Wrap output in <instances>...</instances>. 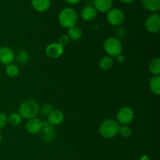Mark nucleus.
Instances as JSON below:
<instances>
[{"instance_id": "nucleus-29", "label": "nucleus", "mask_w": 160, "mask_h": 160, "mask_svg": "<svg viewBox=\"0 0 160 160\" xmlns=\"http://www.w3.org/2000/svg\"><path fill=\"white\" fill-rule=\"evenodd\" d=\"M65 1L70 5H75V4H78L81 0H65Z\"/></svg>"}, {"instance_id": "nucleus-14", "label": "nucleus", "mask_w": 160, "mask_h": 160, "mask_svg": "<svg viewBox=\"0 0 160 160\" xmlns=\"http://www.w3.org/2000/svg\"><path fill=\"white\" fill-rule=\"evenodd\" d=\"M113 0H94V7L98 12H107L112 7Z\"/></svg>"}, {"instance_id": "nucleus-18", "label": "nucleus", "mask_w": 160, "mask_h": 160, "mask_svg": "<svg viewBox=\"0 0 160 160\" xmlns=\"http://www.w3.org/2000/svg\"><path fill=\"white\" fill-rule=\"evenodd\" d=\"M113 64L114 60L112 57L106 56L100 59L99 62H98V67L102 70H109L112 69V67H113Z\"/></svg>"}, {"instance_id": "nucleus-32", "label": "nucleus", "mask_w": 160, "mask_h": 160, "mask_svg": "<svg viewBox=\"0 0 160 160\" xmlns=\"http://www.w3.org/2000/svg\"><path fill=\"white\" fill-rule=\"evenodd\" d=\"M2 136L1 132H0V144H1V142H2Z\"/></svg>"}, {"instance_id": "nucleus-6", "label": "nucleus", "mask_w": 160, "mask_h": 160, "mask_svg": "<svg viewBox=\"0 0 160 160\" xmlns=\"http://www.w3.org/2000/svg\"><path fill=\"white\" fill-rule=\"evenodd\" d=\"M145 28L150 34H156L160 31V15L153 12L148 16L145 21Z\"/></svg>"}, {"instance_id": "nucleus-1", "label": "nucleus", "mask_w": 160, "mask_h": 160, "mask_svg": "<svg viewBox=\"0 0 160 160\" xmlns=\"http://www.w3.org/2000/svg\"><path fill=\"white\" fill-rule=\"evenodd\" d=\"M40 105L34 98H27L20 104L19 113L25 120L34 118L39 113Z\"/></svg>"}, {"instance_id": "nucleus-31", "label": "nucleus", "mask_w": 160, "mask_h": 160, "mask_svg": "<svg viewBox=\"0 0 160 160\" xmlns=\"http://www.w3.org/2000/svg\"><path fill=\"white\" fill-rule=\"evenodd\" d=\"M139 160H151V159H150L147 155H143V156H141L140 159Z\"/></svg>"}, {"instance_id": "nucleus-28", "label": "nucleus", "mask_w": 160, "mask_h": 160, "mask_svg": "<svg viewBox=\"0 0 160 160\" xmlns=\"http://www.w3.org/2000/svg\"><path fill=\"white\" fill-rule=\"evenodd\" d=\"M115 58H116V61H117V63H120V64L123 63V62H124V60H125L124 56H123L122 54L118 55V56H116Z\"/></svg>"}, {"instance_id": "nucleus-25", "label": "nucleus", "mask_w": 160, "mask_h": 160, "mask_svg": "<svg viewBox=\"0 0 160 160\" xmlns=\"http://www.w3.org/2000/svg\"><path fill=\"white\" fill-rule=\"evenodd\" d=\"M53 109L54 108L51 103H44L42 106H40L39 112L43 116H48Z\"/></svg>"}, {"instance_id": "nucleus-4", "label": "nucleus", "mask_w": 160, "mask_h": 160, "mask_svg": "<svg viewBox=\"0 0 160 160\" xmlns=\"http://www.w3.org/2000/svg\"><path fill=\"white\" fill-rule=\"evenodd\" d=\"M103 48L108 56L111 57H116L122 53L123 45L118 38L109 37L105 40L103 43Z\"/></svg>"}, {"instance_id": "nucleus-33", "label": "nucleus", "mask_w": 160, "mask_h": 160, "mask_svg": "<svg viewBox=\"0 0 160 160\" xmlns=\"http://www.w3.org/2000/svg\"><path fill=\"white\" fill-rule=\"evenodd\" d=\"M71 160H75V159H71Z\"/></svg>"}, {"instance_id": "nucleus-15", "label": "nucleus", "mask_w": 160, "mask_h": 160, "mask_svg": "<svg viewBox=\"0 0 160 160\" xmlns=\"http://www.w3.org/2000/svg\"><path fill=\"white\" fill-rule=\"evenodd\" d=\"M50 5V0H31V6L33 9L38 12H43L48 10Z\"/></svg>"}, {"instance_id": "nucleus-23", "label": "nucleus", "mask_w": 160, "mask_h": 160, "mask_svg": "<svg viewBox=\"0 0 160 160\" xmlns=\"http://www.w3.org/2000/svg\"><path fill=\"white\" fill-rule=\"evenodd\" d=\"M118 134L124 138H128L132 134V128L129 125H120Z\"/></svg>"}, {"instance_id": "nucleus-9", "label": "nucleus", "mask_w": 160, "mask_h": 160, "mask_svg": "<svg viewBox=\"0 0 160 160\" xmlns=\"http://www.w3.org/2000/svg\"><path fill=\"white\" fill-rule=\"evenodd\" d=\"M15 59V53L9 46H2L0 48V62L3 65H9Z\"/></svg>"}, {"instance_id": "nucleus-24", "label": "nucleus", "mask_w": 160, "mask_h": 160, "mask_svg": "<svg viewBox=\"0 0 160 160\" xmlns=\"http://www.w3.org/2000/svg\"><path fill=\"white\" fill-rule=\"evenodd\" d=\"M30 59V56L28 52L25 50H20L18 52L17 55V60L20 63L25 64L28 62Z\"/></svg>"}, {"instance_id": "nucleus-2", "label": "nucleus", "mask_w": 160, "mask_h": 160, "mask_svg": "<svg viewBox=\"0 0 160 160\" xmlns=\"http://www.w3.org/2000/svg\"><path fill=\"white\" fill-rule=\"evenodd\" d=\"M78 20V12L73 8L67 7L62 9L58 15V21L64 28H70L76 26Z\"/></svg>"}, {"instance_id": "nucleus-3", "label": "nucleus", "mask_w": 160, "mask_h": 160, "mask_svg": "<svg viewBox=\"0 0 160 160\" xmlns=\"http://www.w3.org/2000/svg\"><path fill=\"white\" fill-rule=\"evenodd\" d=\"M120 126L117 120L112 119H106L101 123L99 126V134L104 138L112 139L119 134Z\"/></svg>"}, {"instance_id": "nucleus-5", "label": "nucleus", "mask_w": 160, "mask_h": 160, "mask_svg": "<svg viewBox=\"0 0 160 160\" xmlns=\"http://www.w3.org/2000/svg\"><path fill=\"white\" fill-rule=\"evenodd\" d=\"M134 118V112L132 108L123 106L120 108L117 114V122L120 125H129Z\"/></svg>"}, {"instance_id": "nucleus-22", "label": "nucleus", "mask_w": 160, "mask_h": 160, "mask_svg": "<svg viewBox=\"0 0 160 160\" xmlns=\"http://www.w3.org/2000/svg\"><path fill=\"white\" fill-rule=\"evenodd\" d=\"M21 116L18 112H12L9 117H7V122L12 127H17L22 122Z\"/></svg>"}, {"instance_id": "nucleus-19", "label": "nucleus", "mask_w": 160, "mask_h": 160, "mask_svg": "<svg viewBox=\"0 0 160 160\" xmlns=\"http://www.w3.org/2000/svg\"><path fill=\"white\" fill-rule=\"evenodd\" d=\"M149 88L154 95H160V77L153 76L149 80Z\"/></svg>"}, {"instance_id": "nucleus-12", "label": "nucleus", "mask_w": 160, "mask_h": 160, "mask_svg": "<svg viewBox=\"0 0 160 160\" xmlns=\"http://www.w3.org/2000/svg\"><path fill=\"white\" fill-rule=\"evenodd\" d=\"M42 128V121L38 118L30 119L26 123V131L31 134H39Z\"/></svg>"}, {"instance_id": "nucleus-21", "label": "nucleus", "mask_w": 160, "mask_h": 160, "mask_svg": "<svg viewBox=\"0 0 160 160\" xmlns=\"http://www.w3.org/2000/svg\"><path fill=\"white\" fill-rule=\"evenodd\" d=\"M5 72H6V74L7 75L9 78H17L19 75L20 73V70H19V67H17L16 64L10 63L9 65H7L5 69Z\"/></svg>"}, {"instance_id": "nucleus-20", "label": "nucleus", "mask_w": 160, "mask_h": 160, "mask_svg": "<svg viewBox=\"0 0 160 160\" xmlns=\"http://www.w3.org/2000/svg\"><path fill=\"white\" fill-rule=\"evenodd\" d=\"M148 70L153 76H159L160 74V59L159 58H154L152 59L148 66Z\"/></svg>"}, {"instance_id": "nucleus-26", "label": "nucleus", "mask_w": 160, "mask_h": 160, "mask_svg": "<svg viewBox=\"0 0 160 160\" xmlns=\"http://www.w3.org/2000/svg\"><path fill=\"white\" fill-rule=\"evenodd\" d=\"M70 39L67 34L61 35L60 37H59V40H58V43L60 45H62V47H65L66 45H68V44L70 43Z\"/></svg>"}, {"instance_id": "nucleus-8", "label": "nucleus", "mask_w": 160, "mask_h": 160, "mask_svg": "<svg viewBox=\"0 0 160 160\" xmlns=\"http://www.w3.org/2000/svg\"><path fill=\"white\" fill-rule=\"evenodd\" d=\"M64 52V47L59 45L58 42H52L48 45L45 48V54L51 59H58Z\"/></svg>"}, {"instance_id": "nucleus-7", "label": "nucleus", "mask_w": 160, "mask_h": 160, "mask_svg": "<svg viewBox=\"0 0 160 160\" xmlns=\"http://www.w3.org/2000/svg\"><path fill=\"white\" fill-rule=\"evenodd\" d=\"M106 19L109 24L112 26L117 27L123 23L125 16L121 9H118V8H114V9H111L110 10L108 11Z\"/></svg>"}, {"instance_id": "nucleus-11", "label": "nucleus", "mask_w": 160, "mask_h": 160, "mask_svg": "<svg viewBox=\"0 0 160 160\" xmlns=\"http://www.w3.org/2000/svg\"><path fill=\"white\" fill-rule=\"evenodd\" d=\"M47 117H48L47 122L53 127L60 125L64 121V118H65V116L62 111L55 109Z\"/></svg>"}, {"instance_id": "nucleus-27", "label": "nucleus", "mask_w": 160, "mask_h": 160, "mask_svg": "<svg viewBox=\"0 0 160 160\" xmlns=\"http://www.w3.org/2000/svg\"><path fill=\"white\" fill-rule=\"evenodd\" d=\"M7 116L4 112H0V130L2 129L7 124Z\"/></svg>"}, {"instance_id": "nucleus-17", "label": "nucleus", "mask_w": 160, "mask_h": 160, "mask_svg": "<svg viewBox=\"0 0 160 160\" xmlns=\"http://www.w3.org/2000/svg\"><path fill=\"white\" fill-rule=\"evenodd\" d=\"M67 34L70 38V41L76 42V41H79L82 38L83 31L81 28H80L79 27L74 26L73 28H69Z\"/></svg>"}, {"instance_id": "nucleus-30", "label": "nucleus", "mask_w": 160, "mask_h": 160, "mask_svg": "<svg viewBox=\"0 0 160 160\" xmlns=\"http://www.w3.org/2000/svg\"><path fill=\"white\" fill-rule=\"evenodd\" d=\"M121 2L124 3V4H131V3L134 2L135 0H120Z\"/></svg>"}, {"instance_id": "nucleus-16", "label": "nucleus", "mask_w": 160, "mask_h": 160, "mask_svg": "<svg viewBox=\"0 0 160 160\" xmlns=\"http://www.w3.org/2000/svg\"><path fill=\"white\" fill-rule=\"evenodd\" d=\"M142 6L150 12H156L160 9V0H142Z\"/></svg>"}, {"instance_id": "nucleus-13", "label": "nucleus", "mask_w": 160, "mask_h": 160, "mask_svg": "<svg viewBox=\"0 0 160 160\" xmlns=\"http://www.w3.org/2000/svg\"><path fill=\"white\" fill-rule=\"evenodd\" d=\"M98 15V11L92 6H87L82 9L81 12V17L85 21H92Z\"/></svg>"}, {"instance_id": "nucleus-10", "label": "nucleus", "mask_w": 160, "mask_h": 160, "mask_svg": "<svg viewBox=\"0 0 160 160\" xmlns=\"http://www.w3.org/2000/svg\"><path fill=\"white\" fill-rule=\"evenodd\" d=\"M41 135V138L44 142H51L55 137V128L47 121H42V128L39 132Z\"/></svg>"}]
</instances>
